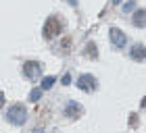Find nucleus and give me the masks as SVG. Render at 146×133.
Instances as JSON below:
<instances>
[{
    "mask_svg": "<svg viewBox=\"0 0 146 133\" xmlns=\"http://www.w3.org/2000/svg\"><path fill=\"white\" fill-rule=\"evenodd\" d=\"M6 121L11 125H17V127H21V125L27 121V108H25L23 104H13L9 110H6Z\"/></svg>",
    "mask_w": 146,
    "mask_h": 133,
    "instance_id": "f257e3e1",
    "label": "nucleus"
},
{
    "mask_svg": "<svg viewBox=\"0 0 146 133\" xmlns=\"http://www.w3.org/2000/svg\"><path fill=\"white\" fill-rule=\"evenodd\" d=\"M23 75L31 79V81H36V79L42 75V63H38V61H27L23 65Z\"/></svg>",
    "mask_w": 146,
    "mask_h": 133,
    "instance_id": "f03ea898",
    "label": "nucleus"
},
{
    "mask_svg": "<svg viewBox=\"0 0 146 133\" xmlns=\"http://www.w3.org/2000/svg\"><path fill=\"white\" fill-rule=\"evenodd\" d=\"M77 88L82 90V92H96L98 81H96V77H94V75L86 73V75H82V77L77 79Z\"/></svg>",
    "mask_w": 146,
    "mask_h": 133,
    "instance_id": "7ed1b4c3",
    "label": "nucleus"
},
{
    "mask_svg": "<svg viewBox=\"0 0 146 133\" xmlns=\"http://www.w3.org/2000/svg\"><path fill=\"white\" fill-rule=\"evenodd\" d=\"M109 38H111V42H113L115 48H125V44H127V36H125L121 29H117V27H111Z\"/></svg>",
    "mask_w": 146,
    "mask_h": 133,
    "instance_id": "20e7f679",
    "label": "nucleus"
},
{
    "mask_svg": "<svg viewBox=\"0 0 146 133\" xmlns=\"http://www.w3.org/2000/svg\"><path fill=\"white\" fill-rule=\"evenodd\" d=\"M61 29H63L61 21H58L56 17H50L48 21H46V25H44V36H46V38H54Z\"/></svg>",
    "mask_w": 146,
    "mask_h": 133,
    "instance_id": "39448f33",
    "label": "nucleus"
},
{
    "mask_svg": "<svg viewBox=\"0 0 146 133\" xmlns=\"http://www.w3.org/2000/svg\"><path fill=\"white\" fill-rule=\"evenodd\" d=\"M65 115H67L69 119H77L79 115H84V108L79 106L77 102H67V106H65Z\"/></svg>",
    "mask_w": 146,
    "mask_h": 133,
    "instance_id": "423d86ee",
    "label": "nucleus"
},
{
    "mask_svg": "<svg viewBox=\"0 0 146 133\" xmlns=\"http://www.w3.org/2000/svg\"><path fill=\"white\" fill-rule=\"evenodd\" d=\"M129 56L134 58V61L142 63V61H144V56H146V50H144V46H142V44L134 46V48H131V52H129Z\"/></svg>",
    "mask_w": 146,
    "mask_h": 133,
    "instance_id": "0eeeda50",
    "label": "nucleus"
},
{
    "mask_svg": "<svg viewBox=\"0 0 146 133\" xmlns=\"http://www.w3.org/2000/svg\"><path fill=\"white\" fill-rule=\"evenodd\" d=\"M144 15H146L144 11H136V15H134V25L136 27H144Z\"/></svg>",
    "mask_w": 146,
    "mask_h": 133,
    "instance_id": "6e6552de",
    "label": "nucleus"
},
{
    "mask_svg": "<svg viewBox=\"0 0 146 133\" xmlns=\"http://www.w3.org/2000/svg\"><path fill=\"white\" fill-rule=\"evenodd\" d=\"M54 81H56V79L52 77V75H48V77H44V79H42V85H40V88H42V92H44V90H50L52 85H54Z\"/></svg>",
    "mask_w": 146,
    "mask_h": 133,
    "instance_id": "1a4fd4ad",
    "label": "nucleus"
},
{
    "mask_svg": "<svg viewBox=\"0 0 146 133\" xmlns=\"http://www.w3.org/2000/svg\"><path fill=\"white\" fill-rule=\"evenodd\" d=\"M86 54H88L90 58H98V50H96V44L88 42V46H86Z\"/></svg>",
    "mask_w": 146,
    "mask_h": 133,
    "instance_id": "9d476101",
    "label": "nucleus"
},
{
    "mask_svg": "<svg viewBox=\"0 0 146 133\" xmlns=\"http://www.w3.org/2000/svg\"><path fill=\"white\" fill-rule=\"evenodd\" d=\"M40 96H42V88H36V90H31L29 92V102H38Z\"/></svg>",
    "mask_w": 146,
    "mask_h": 133,
    "instance_id": "9b49d317",
    "label": "nucleus"
},
{
    "mask_svg": "<svg viewBox=\"0 0 146 133\" xmlns=\"http://www.w3.org/2000/svg\"><path fill=\"white\" fill-rule=\"evenodd\" d=\"M61 83H63V85H69V83H71V75H69V73H65V77H63Z\"/></svg>",
    "mask_w": 146,
    "mask_h": 133,
    "instance_id": "f8f14e48",
    "label": "nucleus"
},
{
    "mask_svg": "<svg viewBox=\"0 0 146 133\" xmlns=\"http://www.w3.org/2000/svg\"><path fill=\"white\" fill-rule=\"evenodd\" d=\"M4 102H6V100H4V92H0V108L4 106Z\"/></svg>",
    "mask_w": 146,
    "mask_h": 133,
    "instance_id": "ddd939ff",
    "label": "nucleus"
},
{
    "mask_svg": "<svg viewBox=\"0 0 146 133\" xmlns=\"http://www.w3.org/2000/svg\"><path fill=\"white\" fill-rule=\"evenodd\" d=\"M131 9H134V0H131V2H127V4H125V11H131Z\"/></svg>",
    "mask_w": 146,
    "mask_h": 133,
    "instance_id": "4468645a",
    "label": "nucleus"
},
{
    "mask_svg": "<svg viewBox=\"0 0 146 133\" xmlns=\"http://www.w3.org/2000/svg\"><path fill=\"white\" fill-rule=\"evenodd\" d=\"M119 2H121V0H113V4H119Z\"/></svg>",
    "mask_w": 146,
    "mask_h": 133,
    "instance_id": "2eb2a0df",
    "label": "nucleus"
}]
</instances>
